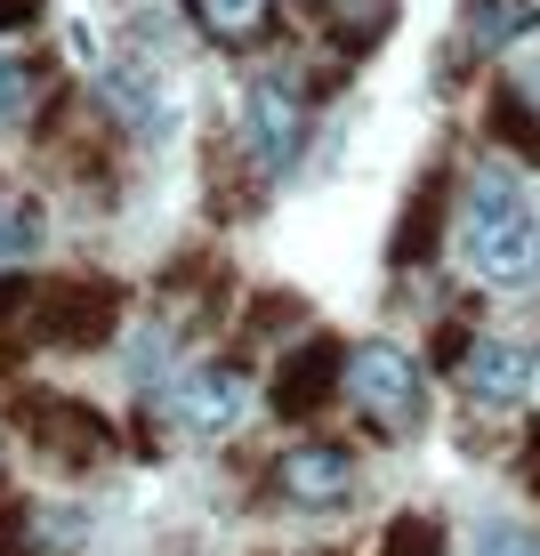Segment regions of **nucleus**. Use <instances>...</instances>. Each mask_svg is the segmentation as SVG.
Returning a JSON list of instances; mask_svg holds the SVG:
<instances>
[{
  "label": "nucleus",
  "mask_w": 540,
  "mask_h": 556,
  "mask_svg": "<svg viewBox=\"0 0 540 556\" xmlns=\"http://www.w3.org/2000/svg\"><path fill=\"white\" fill-rule=\"evenodd\" d=\"M476 556H540V541H532V532H516V525H485Z\"/></svg>",
  "instance_id": "18"
},
{
  "label": "nucleus",
  "mask_w": 540,
  "mask_h": 556,
  "mask_svg": "<svg viewBox=\"0 0 540 556\" xmlns=\"http://www.w3.org/2000/svg\"><path fill=\"white\" fill-rule=\"evenodd\" d=\"M460 251L485 282H525L540 275V218L508 169H476L460 194Z\"/></svg>",
  "instance_id": "1"
},
{
  "label": "nucleus",
  "mask_w": 540,
  "mask_h": 556,
  "mask_svg": "<svg viewBox=\"0 0 540 556\" xmlns=\"http://www.w3.org/2000/svg\"><path fill=\"white\" fill-rule=\"evenodd\" d=\"M339 388H347V348L339 339H306V348H291L282 371H275V412L282 419H315Z\"/></svg>",
  "instance_id": "6"
},
{
  "label": "nucleus",
  "mask_w": 540,
  "mask_h": 556,
  "mask_svg": "<svg viewBox=\"0 0 540 556\" xmlns=\"http://www.w3.org/2000/svg\"><path fill=\"white\" fill-rule=\"evenodd\" d=\"M443 194H452V178L428 169V178H419V194L403 202V226H395V242H388V266H419V258L436 251V235H443Z\"/></svg>",
  "instance_id": "12"
},
{
  "label": "nucleus",
  "mask_w": 540,
  "mask_h": 556,
  "mask_svg": "<svg viewBox=\"0 0 540 556\" xmlns=\"http://www.w3.org/2000/svg\"><path fill=\"white\" fill-rule=\"evenodd\" d=\"M0 556H33V525L16 501H0Z\"/></svg>",
  "instance_id": "19"
},
{
  "label": "nucleus",
  "mask_w": 540,
  "mask_h": 556,
  "mask_svg": "<svg viewBox=\"0 0 540 556\" xmlns=\"http://www.w3.org/2000/svg\"><path fill=\"white\" fill-rule=\"evenodd\" d=\"M169 419L194 435H226L242 428V371H226V363H202V371H186L178 388H169Z\"/></svg>",
  "instance_id": "8"
},
{
  "label": "nucleus",
  "mask_w": 540,
  "mask_h": 556,
  "mask_svg": "<svg viewBox=\"0 0 540 556\" xmlns=\"http://www.w3.org/2000/svg\"><path fill=\"white\" fill-rule=\"evenodd\" d=\"M41 16V0H0V33H25Z\"/></svg>",
  "instance_id": "20"
},
{
  "label": "nucleus",
  "mask_w": 540,
  "mask_h": 556,
  "mask_svg": "<svg viewBox=\"0 0 540 556\" xmlns=\"http://www.w3.org/2000/svg\"><path fill=\"white\" fill-rule=\"evenodd\" d=\"M532 25H540L532 0H468L460 25H452V56H492V49H508L516 33H532Z\"/></svg>",
  "instance_id": "10"
},
{
  "label": "nucleus",
  "mask_w": 540,
  "mask_h": 556,
  "mask_svg": "<svg viewBox=\"0 0 540 556\" xmlns=\"http://www.w3.org/2000/svg\"><path fill=\"white\" fill-rule=\"evenodd\" d=\"M347 395L372 419V435H412L419 419H428V379H419V363L403 348H388V339L347 355Z\"/></svg>",
  "instance_id": "2"
},
{
  "label": "nucleus",
  "mask_w": 540,
  "mask_h": 556,
  "mask_svg": "<svg viewBox=\"0 0 540 556\" xmlns=\"http://www.w3.org/2000/svg\"><path fill=\"white\" fill-rule=\"evenodd\" d=\"M388 556H443V525L436 516H395L388 525Z\"/></svg>",
  "instance_id": "16"
},
{
  "label": "nucleus",
  "mask_w": 540,
  "mask_h": 556,
  "mask_svg": "<svg viewBox=\"0 0 540 556\" xmlns=\"http://www.w3.org/2000/svg\"><path fill=\"white\" fill-rule=\"evenodd\" d=\"M16 419H25L33 452H41V459H56V468H98V459H113V428H105V412L73 404V395L25 388V404H16Z\"/></svg>",
  "instance_id": "4"
},
{
  "label": "nucleus",
  "mask_w": 540,
  "mask_h": 556,
  "mask_svg": "<svg viewBox=\"0 0 540 556\" xmlns=\"http://www.w3.org/2000/svg\"><path fill=\"white\" fill-rule=\"evenodd\" d=\"M492 138L540 162V113H532V98H525V89H500V98H492Z\"/></svg>",
  "instance_id": "14"
},
{
  "label": "nucleus",
  "mask_w": 540,
  "mask_h": 556,
  "mask_svg": "<svg viewBox=\"0 0 540 556\" xmlns=\"http://www.w3.org/2000/svg\"><path fill=\"white\" fill-rule=\"evenodd\" d=\"M25 306H33V299L16 291V282H0V323H16V315H25Z\"/></svg>",
  "instance_id": "21"
},
{
  "label": "nucleus",
  "mask_w": 540,
  "mask_h": 556,
  "mask_svg": "<svg viewBox=\"0 0 540 556\" xmlns=\"http://www.w3.org/2000/svg\"><path fill=\"white\" fill-rule=\"evenodd\" d=\"M113 323H122V291L113 282H49L25 306V331L41 348H105Z\"/></svg>",
  "instance_id": "3"
},
{
  "label": "nucleus",
  "mask_w": 540,
  "mask_h": 556,
  "mask_svg": "<svg viewBox=\"0 0 540 556\" xmlns=\"http://www.w3.org/2000/svg\"><path fill=\"white\" fill-rule=\"evenodd\" d=\"M0 501H9V492H0Z\"/></svg>",
  "instance_id": "23"
},
{
  "label": "nucleus",
  "mask_w": 540,
  "mask_h": 556,
  "mask_svg": "<svg viewBox=\"0 0 540 556\" xmlns=\"http://www.w3.org/2000/svg\"><path fill=\"white\" fill-rule=\"evenodd\" d=\"M306 138V98H299V81L291 73H259L250 81V98H242V146H250V162L259 169H282L299 153Z\"/></svg>",
  "instance_id": "5"
},
{
  "label": "nucleus",
  "mask_w": 540,
  "mask_h": 556,
  "mask_svg": "<svg viewBox=\"0 0 540 556\" xmlns=\"http://www.w3.org/2000/svg\"><path fill=\"white\" fill-rule=\"evenodd\" d=\"M33 105V65H16V56H0V122H16V113Z\"/></svg>",
  "instance_id": "17"
},
{
  "label": "nucleus",
  "mask_w": 540,
  "mask_h": 556,
  "mask_svg": "<svg viewBox=\"0 0 540 556\" xmlns=\"http://www.w3.org/2000/svg\"><path fill=\"white\" fill-rule=\"evenodd\" d=\"M275 492L291 508H339L347 492H355V459L339 444H299V452L275 459Z\"/></svg>",
  "instance_id": "7"
},
{
  "label": "nucleus",
  "mask_w": 540,
  "mask_h": 556,
  "mask_svg": "<svg viewBox=\"0 0 540 556\" xmlns=\"http://www.w3.org/2000/svg\"><path fill=\"white\" fill-rule=\"evenodd\" d=\"M460 379H468L476 404H525V388H532V348H525V339H476V348L460 355Z\"/></svg>",
  "instance_id": "9"
},
{
  "label": "nucleus",
  "mask_w": 540,
  "mask_h": 556,
  "mask_svg": "<svg viewBox=\"0 0 540 556\" xmlns=\"http://www.w3.org/2000/svg\"><path fill=\"white\" fill-rule=\"evenodd\" d=\"M33 251H41V210H33L25 194H0V266L33 258Z\"/></svg>",
  "instance_id": "15"
},
{
  "label": "nucleus",
  "mask_w": 540,
  "mask_h": 556,
  "mask_svg": "<svg viewBox=\"0 0 540 556\" xmlns=\"http://www.w3.org/2000/svg\"><path fill=\"white\" fill-rule=\"evenodd\" d=\"M532 501H540V476H532Z\"/></svg>",
  "instance_id": "22"
},
{
  "label": "nucleus",
  "mask_w": 540,
  "mask_h": 556,
  "mask_svg": "<svg viewBox=\"0 0 540 556\" xmlns=\"http://www.w3.org/2000/svg\"><path fill=\"white\" fill-rule=\"evenodd\" d=\"M186 9H194V25L210 33V41L250 49V41H266V16H275V0H186Z\"/></svg>",
  "instance_id": "13"
},
{
  "label": "nucleus",
  "mask_w": 540,
  "mask_h": 556,
  "mask_svg": "<svg viewBox=\"0 0 540 556\" xmlns=\"http://www.w3.org/2000/svg\"><path fill=\"white\" fill-rule=\"evenodd\" d=\"M98 98L113 122H129V129H162L169 122V89H162V73L153 65H105L98 73Z\"/></svg>",
  "instance_id": "11"
}]
</instances>
